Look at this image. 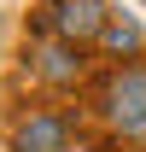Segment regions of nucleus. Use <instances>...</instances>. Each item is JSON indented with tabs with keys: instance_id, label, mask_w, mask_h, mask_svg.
<instances>
[{
	"instance_id": "obj_2",
	"label": "nucleus",
	"mask_w": 146,
	"mask_h": 152,
	"mask_svg": "<svg viewBox=\"0 0 146 152\" xmlns=\"http://www.w3.org/2000/svg\"><path fill=\"white\" fill-rule=\"evenodd\" d=\"M18 152H64V123L58 117H29L18 129Z\"/></svg>"
},
{
	"instance_id": "obj_3",
	"label": "nucleus",
	"mask_w": 146,
	"mask_h": 152,
	"mask_svg": "<svg viewBox=\"0 0 146 152\" xmlns=\"http://www.w3.org/2000/svg\"><path fill=\"white\" fill-rule=\"evenodd\" d=\"M99 41H105V47H111V53H134V47H140V29H134V23H117V18H111L105 23V35H99Z\"/></svg>"
},
{
	"instance_id": "obj_5",
	"label": "nucleus",
	"mask_w": 146,
	"mask_h": 152,
	"mask_svg": "<svg viewBox=\"0 0 146 152\" xmlns=\"http://www.w3.org/2000/svg\"><path fill=\"white\" fill-rule=\"evenodd\" d=\"M76 152H99V146H76Z\"/></svg>"
},
{
	"instance_id": "obj_4",
	"label": "nucleus",
	"mask_w": 146,
	"mask_h": 152,
	"mask_svg": "<svg viewBox=\"0 0 146 152\" xmlns=\"http://www.w3.org/2000/svg\"><path fill=\"white\" fill-rule=\"evenodd\" d=\"M41 70L53 76V82H70V76L82 70V58H76L70 47H53V53H47V64H41Z\"/></svg>"
},
{
	"instance_id": "obj_1",
	"label": "nucleus",
	"mask_w": 146,
	"mask_h": 152,
	"mask_svg": "<svg viewBox=\"0 0 146 152\" xmlns=\"http://www.w3.org/2000/svg\"><path fill=\"white\" fill-rule=\"evenodd\" d=\"M58 12H64V18H58V29H64V35H105V23H111L99 0H64Z\"/></svg>"
}]
</instances>
